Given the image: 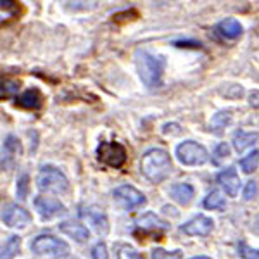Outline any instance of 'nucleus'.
Listing matches in <instances>:
<instances>
[{
    "mask_svg": "<svg viewBox=\"0 0 259 259\" xmlns=\"http://www.w3.org/2000/svg\"><path fill=\"white\" fill-rule=\"evenodd\" d=\"M173 164L171 157L164 149L154 147L144 152L140 159V171L150 183H161L171 175Z\"/></svg>",
    "mask_w": 259,
    "mask_h": 259,
    "instance_id": "obj_1",
    "label": "nucleus"
},
{
    "mask_svg": "<svg viewBox=\"0 0 259 259\" xmlns=\"http://www.w3.org/2000/svg\"><path fill=\"white\" fill-rule=\"evenodd\" d=\"M137 71H139L140 80L147 89H157L161 87L162 73H164L166 61L159 56L147 52V50H139L137 52Z\"/></svg>",
    "mask_w": 259,
    "mask_h": 259,
    "instance_id": "obj_2",
    "label": "nucleus"
},
{
    "mask_svg": "<svg viewBox=\"0 0 259 259\" xmlns=\"http://www.w3.org/2000/svg\"><path fill=\"white\" fill-rule=\"evenodd\" d=\"M36 187L41 192H50V194H68L69 180L59 168L52 164H45L41 166L38 175H36Z\"/></svg>",
    "mask_w": 259,
    "mask_h": 259,
    "instance_id": "obj_3",
    "label": "nucleus"
},
{
    "mask_svg": "<svg viewBox=\"0 0 259 259\" xmlns=\"http://www.w3.org/2000/svg\"><path fill=\"white\" fill-rule=\"evenodd\" d=\"M31 252H35L36 256H47V257H56L62 259L66 256H69V245L68 242H64L62 239H57L54 235H38L33 239L30 244Z\"/></svg>",
    "mask_w": 259,
    "mask_h": 259,
    "instance_id": "obj_4",
    "label": "nucleus"
},
{
    "mask_svg": "<svg viewBox=\"0 0 259 259\" xmlns=\"http://www.w3.org/2000/svg\"><path fill=\"white\" fill-rule=\"evenodd\" d=\"M97 159L109 168L119 169L126 164L128 152L126 147L119 142H100L97 149Z\"/></svg>",
    "mask_w": 259,
    "mask_h": 259,
    "instance_id": "obj_5",
    "label": "nucleus"
},
{
    "mask_svg": "<svg viewBox=\"0 0 259 259\" xmlns=\"http://www.w3.org/2000/svg\"><path fill=\"white\" fill-rule=\"evenodd\" d=\"M177 157L185 166H202L209 161V152L199 142L185 140L177 147Z\"/></svg>",
    "mask_w": 259,
    "mask_h": 259,
    "instance_id": "obj_6",
    "label": "nucleus"
},
{
    "mask_svg": "<svg viewBox=\"0 0 259 259\" xmlns=\"http://www.w3.org/2000/svg\"><path fill=\"white\" fill-rule=\"evenodd\" d=\"M112 197H114L116 202H118L119 206L126 211L139 209V207H142L145 202H147L145 195L132 185H121V187H118V189H114V192H112Z\"/></svg>",
    "mask_w": 259,
    "mask_h": 259,
    "instance_id": "obj_7",
    "label": "nucleus"
},
{
    "mask_svg": "<svg viewBox=\"0 0 259 259\" xmlns=\"http://www.w3.org/2000/svg\"><path fill=\"white\" fill-rule=\"evenodd\" d=\"M35 209L38 211L41 220H52V218H57V216H62L68 212L64 204L59 202V199L44 197V195L35 197Z\"/></svg>",
    "mask_w": 259,
    "mask_h": 259,
    "instance_id": "obj_8",
    "label": "nucleus"
},
{
    "mask_svg": "<svg viewBox=\"0 0 259 259\" xmlns=\"http://www.w3.org/2000/svg\"><path fill=\"white\" fill-rule=\"evenodd\" d=\"M2 221L11 228H26L31 223V214L18 204H9L2 211Z\"/></svg>",
    "mask_w": 259,
    "mask_h": 259,
    "instance_id": "obj_9",
    "label": "nucleus"
},
{
    "mask_svg": "<svg viewBox=\"0 0 259 259\" xmlns=\"http://www.w3.org/2000/svg\"><path fill=\"white\" fill-rule=\"evenodd\" d=\"M214 228V221L204 214H197L182 225V232L189 237H207Z\"/></svg>",
    "mask_w": 259,
    "mask_h": 259,
    "instance_id": "obj_10",
    "label": "nucleus"
},
{
    "mask_svg": "<svg viewBox=\"0 0 259 259\" xmlns=\"http://www.w3.org/2000/svg\"><path fill=\"white\" fill-rule=\"evenodd\" d=\"M80 216L87 221V223L94 227V230L99 233V235H106V233L109 232V221H107V216L104 214V211L99 209V207H95V206L83 207L81 206Z\"/></svg>",
    "mask_w": 259,
    "mask_h": 259,
    "instance_id": "obj_11",
    "label": "nucleus"
},
{
    "mask_svg": "<svg viewBox=\"0 0 259 259\" xmlns=\"http://www.w3.org/2000/svg\"><path fill=\"white\" fill-rule=\"evenodd\" d=\"M216 182L223 187L228 197H237V195H239L240 178H239V173H237V169L233 168V166H230V168L220 171V173L216 175Z\"/></svg>",
    "mask_w": 259,
    "mask_h": 259,
    "instance_id": "obj_12",
    "label": "nucleus"
},
{
    "mask_svg": "<svg viewBox=\"0 0 259 259\" xmlns=\"http://www.w3.org/2000/svg\"><path fill=\"white\" fill-rule=\"evenodd\" d=\"M21 156V144L14 135H9L2 145V169H11Z\"/></svg>",
    "mask_w": 259,
    "mask_h": 259,
    "instance_id": "obj_13",
    "label": "nucleus"
},
{
    "mask_svg": "<svg viewBox=\"0 0 259 259\" xmlns=\"http://www.w3.org/2000/svg\"><path fill=\"white\" fill-rule=\"evenodd\" d=\"M59 230L71 239L80 242V244H85V242L90 240V230L85 225L78 223V221H62V223H59Z\"/></svg>",
    "mask_w": 259,
    "mask_h": 259,
    "instance_id": "obj_14",
    "label": "nucleus"
},
{
    "mask_svg": "<svg viewBox=\"0 0 259 259\" xmlns=\"http://www.w3.org/2000/svg\"><path fill=\"white\" fill-rule=\"evenodd\" d=\"M16 104L23 109H30V111H38L44 106V95L40 94L36 89L26 90L16 99Z\"/></svg>",
    "mask_w": 259,
    "mask_h": 259,
    "instance_id": "obj_15",
    "label": "nucleus"
},
{
    "mask_svg": "<svg viewBox=\"0 0 259 259\" xmlns=\"http://www.w3.org/2000/svg\"><path fill=\"white\" fill-rule=\"evenodd\" d=\"M169 195L180 206H189L195 195V189L190 183H175L169 189Z\"/></svg>",
    "mask_w": 259,
    "mask_h": 259,
    "instance_id": "obj_16",
    "label": "nucleus"
},
{
    "mask_svg": "<svg viewBox=\"0 0 259 259\" xmlns=\"http://www.w3.org/2000/svg\"><path fill=\"white\" fill-rule=\"evenodd\" d=\"M137 227L142 228L144 232H166L169 228L168 221L161 220L157 214L154 212H145L142 218H139L137 221Z\"/></svg>",
    "mask_w": 259,
    "mask_h": 259,
    "instance_id": "obj_17",
    "label": "nucleus"
},
{
    "mask_svg": "<svg viewBox=\"0 0 259 259\" xmlns=\"http://www.w3.org/2000/svg\"><path fill=\"white\" fill-rule=\"evenodd\" d=\"M216 33L225 40H237L242 35V24L235 18H227L218 23Z\"/></svg>",
    "mask_w": 259,
    "mask_h": 259,
    "instance_id": "obj_18",
    "label": "nucleus"
},
{
    "mask_svg": "<svg viewBox=\"0 0 259 259\" xmlns=\"http://www.w3.org/2000/svg\"><path fill=\"white\" fill-rule=\"evenodd\" d=\"M257 139H259L257 132H244V130H237V132L233 133V137H232L233 149H235L239 154H242L245 149L252 147V145L257 142Z\"/></svg>",
    "mask_w": 259,
    "mask_h": 259,
    "instance_id": "obj_19",
    "label": "nucleus"
},
{
    "mask_svg": "<svg viewBox=\"0 0 259 259\" xmlns=\"http://www.w3.org/2000/svg\"><path fill=\"white\" fill-rule=\"evenodd\" d=\"M230 121H232V112H230V111H220L211 118L209 130L212 133H216V135H221V133H223V130L230 124Z\"/></svg>",
    "mask_w": 259,
    "mask_h": 259,
    "instance_id": "obj_20",
    "label": "nucleus"
},
{
    "mask_svg": "<svg viewBox=\"0 0 259 259\" xmlns=\"http://www.w3.org/2000/svg\"><path fill=\"white\" fill-rule=\"evenodd\" d=\"M202 206L206 207V209H211V211H223L225 207H227V200H225L223 194H221L220 190H211L209 194H207V197L204 199Z\"/></svg>",
    "mask_w": 259,
    "mask_h": 259,
    "instance_id": "obj_21",
    "label": "nucleus"
},
{
    "mask_svg": "<svg viewBox=\"0 0 259 259\" xmlns=\"http://www.w3.org/2000/svg\"><path fill=\"white\" fill-rule=\"evenodd\" d=\"M21 249V237L11 235L2 245V259H14L19 254Z\"/></svg>",
    "mask_w": 259,
    "mask_h": 259,
    "instance_id": "obj_22",
    "label": "nucleus"
},
{
    "mask_svg": "<svg viewBox=\"0 0 259 259\" xmlns=\"http://www.w3.org/2000/svg\"><path fill=\"white\" fill-rule=\"evenodd\" d=\"M257 164H259V150H252V152L240 159V168L247 175L252 173V171H256Z\"/></svg>",
    "mask_w": 259,
    "mask_h": 259,
    "instance_id": "obj_23",
    "label": "nucleus"
},
{
    "mask_svg": "<svg viewBox=\"0 0 259 259\" xmlns=\"http://www.w3.org/2000/svg\"><path fill=\"white\" fill-rule=\"evenodd\" d=\"M152 259H182L183 257V252L182 250H164L161 247H156L152 249V254H150Z\"/></svg>",
    "mask_w": 259,
    "mask_h": 259,
    "instance_id": "obj_24",
    "label": "nucleus"
},
{
    "mask_svg": "<svg viewBox=\"0 0 259 259\" xmlns=\"http://www.w3.org/2000/svg\"><path fill=\"white\" fill-rule=\"evenodd\" d=\"M228 156H230V147H228V144L221 142V144L216 145V149H214V152H212L211 159H212V162H214L216 166H218V164H221V161L227 159Z\"/></svg>",
    "mask_w": 259,
    "mask_h": 259,
    "instance_id": "obj_25",
    "label": "nucleus"
},
{
    "mask_svg": "<svg viewBox=\"0 0 259 259\" xmlns=\"http://www.w3.org/2000/svg\"><path fill=\"white\" fill-rule=\"evenodd\" d=\"M237 250H239V256L242 259H259V249H252L250 245L245 244L244 240L239 242Z\"/></svg>",
    "mask_w": 259,
    "mask_h": 259,
    "instance_id": "obj_26",
    "label": "nucleus"
},
{
    "mask_svg": "<svg viewBox=\"0 0 259 259\" xmlns=\"http://www.w3.org/2000/svg\"><path fill=\"white\" fill-rule=\"evenodd\" d=\"M221 95L227 99H240L244 97V87L242 85H225V89L220 90Z\"/></svg>",
    "mask_w": 259,
    "mask_h": 259,
    "instance_id": "obj_27",
    "label": "nucleus"
},
{
    "mask_svg": "<svg viewBox=\"0 0 259 259\" xmlns=\"http://www.w3.org/2000/svg\"><path fill=\"white\" fill-rule=\"evenodd\" d=\"M19 89V81L9 80V78H2V97H11Z\"/></svg>",
    "mask_w": 259,
    "mask_h": 259,
    "instance_id": "obj_28",
    "label": "nucleus"
},
{
    "mask_svg": "<svg viewBox=\"0 0 259 259\" xmlns=\"http://www.w3.org/2000/svg\"><path fill=\"white\" fill-rule=\"evenodd\" d=\"M116 256H118V259H144L135 249L130 247V245H119Z\"/></svg>",
    "mask_w": 259,
    "mask_h": 259,
    "instance_id": "obj_29",
    "label": "nucleus"
},
{
    "mask_svg": "<svg viewBox=\"0 0 259 259\" xmlns=\"http://www.w3.org/2000/svg\"><path fill=\"white\" fill-rule=\"evenodd\" d=\"M92 257L94 259H109V252H107V245L104 242H97L92 247Z\"/></svg>",
    "mask_w": 259,
    "mask_h": 259,
    "instance_id": "obj_30",
    "label": "nucleus"
},
{
    "mask_svg": "<svg viewBox=\"0 0 259 259\" xmlns=\"http://www.w3.org/2000/svg\"><path fill=\"white\" fill-rule=\"evenodd\" d=\"M26 194H28V177L23 175V177L18 180V197L26 199Z\"/></svg>",
    "mask_w": 259,
    "mask_h": 259,
    "instance_id": "obj_31",
    "label": "nucleus"
},
{
    "mask_svg": "<svg viewBox=\"0 0 259 259\" xmlns=\"http://www.w3.org/2000/svg\"><path fill=\"white\" fill-rule=\"evenodd\" d=\"M257 195V183L256 182H249L244 189V199L245 200H250Z\"/></svg>",
    "mask_w": 259,
    "mask_h": 259,
    "instance_id": "obj_32",
    "label": "nucleus"
},
{
    "mask_svg": "<svg viewBox=\"0 0 259 259\" xmlns=\"http://www.w3.org/2000/svg\"><path fill=\"white\" fill-rule=\"evenodd\" d=\"M0 2H2V11H11L16 6L14 0H0Z\"/></svg>",
    "mask_w": 259,
    "mask_h": 259,
    "instance_id": "obj_33",
    "label": "nucleus"
},
{
    "mask_svg": "<svg viewBox=\"0 0 259 259\" xmlns=\"http://www.w3.org/2000/svg\"><path fill=\"white\" fill-rule=\"evenodd\" d=\"M250 106L259 107V92H252L250 94Z\"/></svg>",
    "mask_w": 259,
    "mask_h": 259,
    "instance_id": "obj_34",
    "label": "nucleus"
},
{
    "mask_svg": "<svg viewBox=\"0 0 259 259\" xmlns=\"http://www.w3.org/2000/svg\"><path fill=\"white\" fill-rule=\"evenodd\" d=\"M190 259H211L209 256H194V257H190Z\"/></svg>",
    "mask_w": 259,
    "mask_h": 259,
    "instance_id": "obj_35",
    "label": "nucleus"
},
{
    "mask_svg": "<svg viewBox=\"0 0 259 259\" xmlns=\"http://www.w3.org/2000/svg\"><path fill=\"white\" fill-rule=\"evenodd\" d=\"M73 259H76V257H73Z\"/></svg>",
    "mask_w": 259,
    "mask_h": 259,
    "instance_id": "obj_36",
    "label": "nucleus"
}]
</instances>
